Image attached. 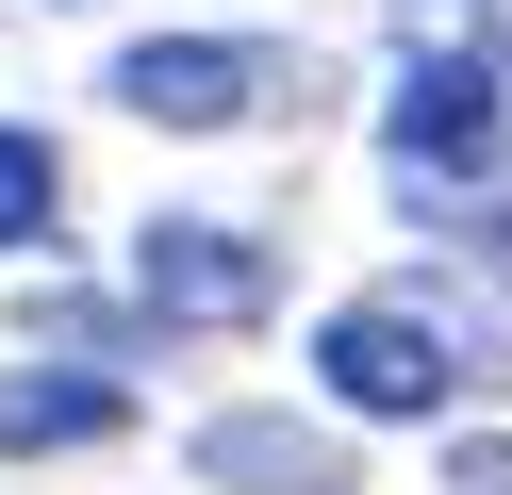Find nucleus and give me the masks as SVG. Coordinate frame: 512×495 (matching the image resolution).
I'll use <instances>...</instances> for the list:
<instances>
[{
	"instance_id": "obj_1",
	"label": "nucleus",
	"mask_w": 512,
	"mask_h": 495,
	"mask_svg": "<svg viewBox=\"0 0 512 495\" xmlns=\"http://www.w3.org/2000/svg\"><path fill=\"white\" fill-rule=\"evenodd\" d=\"M314 396L364 429H430L446 396H463V347H446L430 297H347L331 330H314Z\"/></svg>"
},
{
	"instance_id": "obj_2",
	"label": "nucleus",
	"mask_w": 512,
	"mask_h": 495,
	"mask_svg": "<svg viewBox=\"0 0 512 495\" xmlns=\"http://www.w3.org/2000/svg\"><path fill=\"white\" fill-rule=\"evenodd\" d=\"M281 297V264L248 248L232 215H149L133 231V314H166V330H248Z\"/></svg>"
},
{
	"instance_id": "obj_3",
	"label": "nucleus",
	"mask_w": 512,
	"mask_h": 495,
	"mask_svg": "<svg viewBox=\"0 0 512 495\" xmlns=\"http://www.w3.org/2000/svg\"><path fill=\"white\" fill-rule=\"evenodd\" d=\"M496 116H512V66L496 50H430L380 99V149H397V182H463V165H496Z\"/></svg>"
},
{
	"instance_id": "obj_4",
	"label": "nucleus",
	"mask_w": 512,
	"mask_h": 495,
	"mask_svg": "<svg viewBox=\"0 0 512 495\" xmlns=\"http://www.w3.org/2000/svg\"><path fill=\"white\" fill-rule=\"evenodd\" d=\"M100 99L149 132H232V116H265V50L248 33H149V50H116Z\"/></svg>"
},
{
	"instance_id": "obj_5",
	"label": "nucleus",
	"mask_w": 512,
	"mask_h": 495,
	"mask_svg": "<svg viewBox=\"0 0 512 495\" xmlns=\"http://www.w3.org/2000/svg\"><path fill=\"white\" fill-rule=\"evenodd\" d=\"M199 479H232V495H347V446L331 429H281V413H215Z\"/></svg>"
},
{
	"instance_id": "obj_6",
	"label": "nucleus",
	"mask_w": 512,
	"mask_h": 495,
	"mask_svg": "<svg viewBox=\"0 0 512 495\" xmlns=\"http://www.w3.org/2000/svg\"><path fill=\"white\" fill-rule=\"evenodd\" d=\"M116 413H133L116 380H0V462H34V446H100Z\"/></svg>"
},
{
	"instance_id": "obj_7",
	"label": "nucleus",
	"mask_w": 512,
	"mask_h": 495,
	"mask_svg": "<svg viewBox=\"0 0 512 495\" xmlns=\"http://www.w3.org/2000/svg\"><path fill=\"white\" fill-rule=\"evenodd\" d=\"M50 198H67V165H50V132H0V248H34Z\"/></svg>"
},
{
	"instance_id": "obj_8",
	"label": "nucleus",
	"mask_w": 512,
	"mask_h": 495,
	"mask_svg": "<svg viewBox=\"0 0 512 495\" xmlns=\"http://www.w3.org/2000/svg\"><path fill=\"white\" fill-rule=\"evenodd\" d=\"M446 495H512V429H463L446 446Z\"/></svg>"
},
{
	"instance_id": "obj_9",
	"label": "nucleus",
	"mask_w": 512,
	"mask_h": 495,
	"mask_svg": "<svg viewBox=\"0 0 512 495\" xmlns=\"http://www.w3.org/2000/svg\"><path fill=\"white\" fill-rule=\"evenodd\" d=\"M479 248H496V281H512V198H496V231H479Z\"/></svg>"
}]
</instances>
